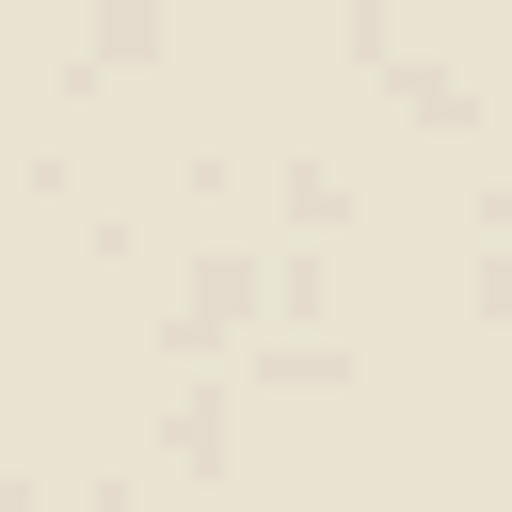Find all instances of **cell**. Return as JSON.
Listing matches in <instances>:
<instances>
[]
</instances>
